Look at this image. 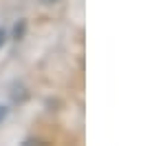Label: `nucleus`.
Wrapping results in <instances>:
<instances>
[{
  "mask_svg": "<svg viewBox=\"0 0 152 146\" xmlns=\"http://www.w3.org/2000/svg\"><path fill=\"white\" fill-rule=\"evenodd\" d=\"M4 117H7V108H4V106H0V122H2Z\"/></svg>",
  "mask_w": 152,
  "mask_h": 146,
  "instance_id": "nucleus-1",
  "label": "nucleus"
},
{
  "mask_svg": "<svg viewBox=\"0 0 152 146\" xmlns=\"http://www.w3.org/2000/svg\"><path fill=\"white\" fill-rule=\"evenodd\" d=\"M4 40H7V35H4V31H2V29H0V46H2V44H4Z\"/></svg>",
  "mask_w": 152,
  "mask_h": 146,
  "instance_id": "nucleus-2",
  "label": "nucleus"
},
{
  "mask_svg": "<svg viewBox=\"0 0 152 146\" xmlns=\"http://www.w3.org/2000/svg\"><path fill=\"white\" fill-rule=\"evenodd\" d=\"M44 4H53V2H57V0H42Z\"/></svg>",
  "mask_w": 152,
  "mask_h": 146,
  "instance_id": "nucleus-3",
  "label": "nucleus"
}]
</instances>
